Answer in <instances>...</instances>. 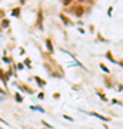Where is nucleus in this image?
Returning a JSON list of instances; mask_svg holds the SVG:
<instances>
[{
	"instance_id": "f257e3e1",
	"label": "nucleus",
	"mask_w": 123,
	"mask_h": 129,
	"mask_svg": "<svg viewBox=\"0 0 123 129\" xmlns=\"http://www.w3.org/2000/svg\"><path fill=\"white\" fill-rule=\"evenodd\" d=\"M0 92H2V93H5V92H3V90H2V89H0Z\"/></svg>"
}]
</instances>
